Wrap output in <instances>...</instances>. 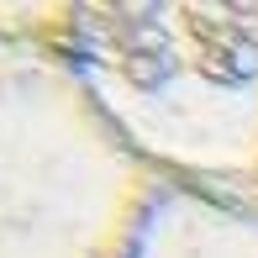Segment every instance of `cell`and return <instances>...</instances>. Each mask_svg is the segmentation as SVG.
<instances>
[{
	"mask_svg": "<svg viewBox=\"0 0 258 258\" xmlns=\"http://www.w3.org/2000/svg\"><path fill=\"white\" fill-rule=\"evenodd\" d=\"M69 53L163 190L258 211V0H74Z\"/></svg>",
	"mask_w": 258,
	"mask_h": 258,
	"instance_id": "1",
	"label": "cell"
},
{
	"mask_svg": "<svg viewBox=\"0 0 258 258\" xmlns=\"http://www.w3.org/2000/svg\"><path fill=\"white\" fill-rule=\"evenodd\" d=\"M158 195L69 42H0V258H137Z\"/></svg>",
	"mask_w": 258,
	"mask_h": 258,
	"instance_id": "2",
	"label": "cell"
},
{
	"mask_svg": "<svg viewBox=\"0 0 258 258\" xmlns=\"http://www.w3.org/2000/svg\"><path fill=\"white\" fill-rule=\"evenodd\" d=\"M74 0H0V42H69Z\"/></svg>",
	"mask_w": 258,
	"mask_h": 258,
	"instance_id": "4",
	"label": "cell"
},
{
	"mask_svg": "<svg viewBox=\"0 0 258 258\" xmlns=\"http://www.w3.org/2000/svg\"><path fill=\"white\" fill-rule=\"evenodd\" d=\"M137 258H258V211L163 190Z\"/></svg>",
	"mask_w": 258,
	"mask_h": 258,
	"instance_id": "3",
	"label": "cell"
}]
</instances>
